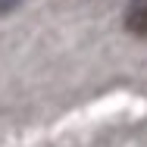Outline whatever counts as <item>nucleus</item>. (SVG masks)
I'll use <instances>...</instances> for the list:
<instances>
[{
	"instance_id": "f257e3e1",
	"label": "nucleus",
	"mask_w": 147,
	"mask_h": 147,
	"mask_svg": "<svg viewBox=\"0 0 147 147\" xmlns=\"http://www.w3.org/2000/svg\"><path fill=\"white\" fill-rule=\"evenodd\" d=\"M125 28L131 31V34H141V38H147V0L135 3V6L128 9V16H125Z\"/></svg>"
},
{
	"instance_id": "f03ea898",
	"label": "nucleus",
	"mask_w": 147,
	"mask_h": 147,
	"mask_svg": "<svg viewBox=\"0 0 147 147\" xmlns=\"http://www.w3.org/2000/svg\"><path fill=\"white\" fill-rule=\"evenodd\" d=\"M22 0H0V16H6V13H13L16 6H19Z\"/></svg>"
}]
</instances>
